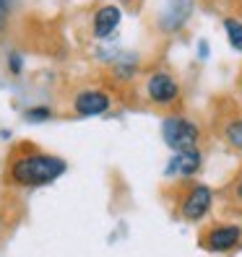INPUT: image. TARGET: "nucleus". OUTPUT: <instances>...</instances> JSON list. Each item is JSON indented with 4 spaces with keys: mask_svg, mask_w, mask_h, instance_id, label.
Segmentation results:
<instances>
[{
    "mask_svg": "<svg viewBox=\"0 0 242 257\" xmlns=\"http://www.w3.org/2000/svg\"><path fill=\"white\" fill-rule=\"evenodd\" d=\"M0 229H3V218H0Z\"/></svg>",
    "mask_w": 242,
    "mask_h": 257,
    "instance_id": "a211bd4d",
    "label": "nucleus"
},
{
    "mask_svg": "<svg viewBox=\"0 0 242 257\" xmlns=\"http://www.w3.org/2000/svg\"><path fill=\"white\" fill-rule=\"evenodd\" d=\"M203 166V151L190 148V151H172V156L164 164V177L177 179V182H188Z\"/></svg>",
    "mask_w": 242,
    "mask_h": 257,
    "instance_id": "423d86ee",
    "label": "nucleus"
},
{
    "mask_svg": "<svg viewBox=\"0 0 242 257\" xmlns=\"http://www.w3.org/2000/svg\"><path fill=\"white\" fill-rule=\"evenodd\" d=\"M143 94H146V101L151 107L175 112L177 104L183 101V86H180V81L170 70L156 68L154 73H148V78L143 83Z\"/></svg>",
    "mask_w": 242,
    "mask_h": 257,
    "instance_id": "7ed1b4c3",
    "label": "nucleus"
},
{
    "mask_svg": "<svg viewBox=\"0 0 242 257\" xmlns=\"http://www.w3.org/2000/svg\"><path fill=\"white\" fill-rule=\"evenodd\" d=\"M214 127H216V135L234 154H242V112L239 109H219Z\"/></svg>",
    "mask_w": 242,
    "mask_h": 257,
    "instance_id": "0eeeda50",
    "label": "nucleus"
},
{
    "mask_svg": "<svg viewBox=\"0 0 242 257\" xmlns=\"http://www.w3.org/2000/svg\"><path fill=\"white\" fill-rule=\"evenodd\" d=\"M229 200L237 203V205H242V172L234 177V182H232V187H229Z\"/></svg>",
    "mask_w": 242,
    "mask_h": 257,
    "instance_id": "4468645a",
    "label": "nucleus"
},
{
    "mask_svg": "<svg viewBox=\"0 0 242 257\" xmlns=\"http://www.w3.org/2000/svg\"><path fill=\"white\" fill-rule=\"evenodd\" d=\"M221 26H224L226 39H229V47L242 55V19H237V16H224V19H221Z\"/></svg>",
    "mask_w": 242,
    "mask_h": 257,
    "instance_id": "9d476101",
    "label": "nucleus"
},
{
    "mask_svg": "<svg viewBox=\"0 0 242 257\" xmlns=\"http://www.w3.org/2000/svg\"><path fill=\"white\" fill-rule=\"evenodd\" d=\"M120 24H123V8H120L117 3H107V6H102L94 11V16H92V34L97 39H110Z\"/></svg>",
    "mask_w": 242,
    "mask_h": 257,
    "instance_id": "1a4fd4ad",
    "label": "nucleus"
},
{
    "mask_svg": "<svg viewBox=\"0 0 242 257\" xmlns=\"http://www.w3.org/2000/svg\"><path fill=\"white\" fill-rule=\"evenodd\" d=\"M117 3H120V6H130V3H133V0H117Z\"/></svg>",
    "mask_w": 242,
    "mask_h": 257,
    "instance_id": "f3484780",
    "label": "nucleus"
},
{
    "mask_svg": "<svg viewBox=\"0 0 242 257\" xmlns=\"http://www.w3.org/2000/svg\"><path fill=\"white\" fill-rule=\"evenodd\" d=\"M211 208H214V190L203 182H183L180 187V195H177V216L188 221V223H198L203 221Z\"/></svg>",
    "mask_w": 242,
    "mask_h": 257,
    "instance_id": "20e7f679",
    "label": "nucleus"
},
{
    "mask_svg": "<svg viewBox=\"0 0 242 257\" xmlns=\"http://www.w3.org/2000/svg\"><path fill=\"white\" fill-rule=\"evenodd\" d=\"M201 247L211 254H232L242 247V226L239 223H214L201 236Z\"/></svg>",
    "mask_w": 242,
    "mask_h": 257,
    "instance_id": "39448f33",
    "label": "nucleus"
},
{
    "mask_svg": "<svg viewBox=\"0 0 242 257\" xmlns=\"http://www.w3.org/2000/svg\"><path fill=\"white\" fill-rule=\"evenodd\" d=\"M112 107L110 94L99 91V88H84V91L73 99V112L78 117H99Z\"/></svg>",
    "mask_w": 242,
    "mask_h": 257,
    "instance_id": "6e6552de",
    "label": "nucleus"
},
{
    "mask_svg": "<svg viewBox=\"0 0 242 257\" xmlns=\"http://www.w3.org/2000/svg\"><path fill=\"white\" fill-rule=\"evenodd\" d=\"M6 19H8V3H6V0H0V29L6 26Z\"/></svg>",
    "mask_w": 242,
    "mask_h": 257,
    "instance_id": "2eb2a0df",
    "label": "nucleus"
},
{
    "mask_svg": "<svg viewBox=\"0 0 242 257\" xmlns=\"http://www.w3.org/2000/svg\"><path fill=\"white\" fill-rule=\"evenodd\" d=\"M24 119L26 122H47V119H52V109L50 107H32L24 112Z\"/></svg>",
    "mask_w": 242,
    "mask_h": 257,
    "instance_id": "f8f14e48",
    "label": "nucleus"
},
{
    "mask_svg": "<svg viewBox=\"0 0 242 257\" xmlns=\"http://www.w3.org/2000/svg\"><path fill=\"white\" fill-rule=\"evenodd\" d=\"M237 91H239V96H242V73H239V78H237Z\"/></svg>",
    "mask_w": 242,
    "mask_h": 257,
    "instance_id": "dca6fc26",
    "label": "nucleus"
},
{
    "mask_svg": "<svg viewBox=\"0 0 242 257\" xmlns=\"http://www.w3.org/2000/svg\"><path fill=\"white\" fill-rule=\"evenodd\" d=\"M162 141L167 143V148L172 151H190V148H201L203 141V130L195 119L180 114V112H170L162 119Z\"/></svg>",
    "mask_w": 242,
    "mask_h": 257,
    "instance_id": "f03ea898",
    "label": "nucleus"
},
{
    "mask_svg": "<svg viewBox=\"0 0 242 257\" xmlns=\"http://www.w3.org/2000/svg\"><path fill=\"white\" fill-rule=\"evenodd\" d=\"M6 63H8V70H11L13 75H19V73L24 70V57H21V52H8Z\"/></svg>",
    "mask_w": 242,
    "mask_h": 257,
    "instance_id": "ddd939ff",
    "label": "nucleus"
},
{
    "mask_svg": "<svg viewBox=\"0 0 242 257\" xmlns=\"http://www.w3.org/2000/svg\"><path fill=\"white\" fill-rule=\"evenodd\" d=\"M68 169V164L52 156V154H39V151H24V154H16L8 161L6 169V179L16 187H42L50 185Z\"/></svg>",
    "mask_w": 242,
    "mask_h": 257,
    "instance_id": "f257e3e1",
    "label": "nucleus"
},
{
    "mask_svg": "<svg viewBox=\"0 0 242 257\" xmlns=\"http://www.w3.org/2000/svg\"><path fill=\"white\" fill-rule=\"evenodd\" d=\"M112 73L117 81H133L138 75V57L135 55H128L123 60H115L112 63Z\"/></svg>",
    "mask_w": 242,
    "mask_h": 257,
    "instance_id": "9b49d317",
    "label": "nucleus"
}]
</instances>
